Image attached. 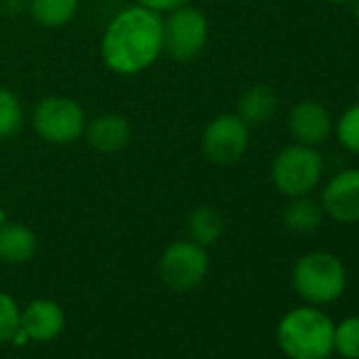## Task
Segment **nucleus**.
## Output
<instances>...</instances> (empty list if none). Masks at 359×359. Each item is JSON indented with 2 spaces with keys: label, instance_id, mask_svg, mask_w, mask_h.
Instances as JSON below:
<instances>
[{
  "label": "nucleus",
  "instance_id": "obj_1",
  "mask_svg": "<svg viewBox=\"0 0 359 359\" xmlns=\"http://www.w3.org/2000/svg\"><path fill=\"white\" fill-rule=\"evenodd\" d=\"M163 53V15L142 5L116 13L102 36L104 64L123 76L140 74Z\"/></svg>",
  "mask_w": 359,
  "mask_h": 359
},
{
  "label": "nucleus",
  "instance_id": "obj_2",
  "mask_svg": "<svg viewBox=\"0 0 359 359\" xmlns=\"http://www.w3.org/2000/svg\"><path fill=\"white\" fill-rule=\"evenodd\" d=\"M334 327L332 317L319 306H296L281 317L277 342L290 359H330L334 353Z\"/></svg>",
  "mask_w": 359,
  "mask_h": 359
},
{
  "label": "nucleus",
  "instance_id": "obj_3",
  "mask_svg": "<svg viewBox=\"0 0 359 359\" xmlns=\"http://www.w3.org/2000/svg\"><path fill=\"white\" fill-rule=\"evenodd\" d=\"M292 285L306 304H330L346 290V269L330 252H309L296 260Z\"/></svg>",
  "mask_w": 359,
  "mask_h": 359
},
{
  "label": "nucleus",
  "instance_id": "obj_4",
  "mask_svg": "<svg viewBox=\"0 0 359 359\" xmlns=\"http://www.w3.org/2000/svg\"><path fill=\"white\" fill-rule=\"evenodd\" d=\"M323 175V158L315 146L292 144L277 152L271 165V180L275 189L285 197L311 195Z\"/></svg>",
  "mask_w": 359,
  "mask_h": 359
},
{
  "label": "nucleus",
  "instance_id": "obj_5",
  "mask_svg": "<svg viewBox=\"0 0 359 359\" xmlns=\"http://www.w3.org/2000/svg\"><path fill=\"white\" fill-rule=\"evenodd\" d=\"M34 131L49 144H72L85 135L87 116L83 106L66 95L43 97L32 112Z\"/></svg>",
  "mask_w": 359,
  "mask_h": 359
},
{
  "label": "nucleus",
  "instance_id": "obj_6",
  "mask_svg": "<svg viewBox=\"0 0 359 359\" xmlns=\"http://www.w3.org/2000/svg\"><path fill=\"white\" fill-rule=\"evenodd\" d=\"M208 18L189 3L163 18V51L175 62L195 60L208 45Z\"/></svg>",
  "mask_w": 359,
  "mask_h": 359
},
{
  "label": "nucleus",
  "instance_id": "obj_7",
  "mask_svg": "<svg viewBox=\"0 0 359 359\" xmlns=\"http://www.w3.org/2000/svg\"><path fill=\"white\" fill-rule=\"evenodd\" d=\"M210 273L208 250L191 239H180L165 248L158 260L161 281L173 292H191L199 287Z\"/></svg>",
  "mask_w": 359,
  "mask_h": 359
},
{
  "label": "nucleus",
  "instance_id": "obj_8",
  "mask_svg": "<svg viewBox=\"0 0 359 359\" xmlns=\"http://www.w3.org/2000/svg\"><path fill=\"white\" fill-rule=\"evenodd\" d=\"M250 146V127L237 114H218L203 131V154L218 165L237 163Z\"/></svg>",
  "mask_w": 359,
  "mask_h": 359
},
{
  "label": "nucleus",
  "instance_id": "obj_9",
  "mask_svg": "<svg viewBox=\"0 0 359 359\" xmlns=\"http://www.w3.org/2000/svg\"><path fill=\"white\" fill-rule=\"evenodd\" d=\"M321 210L338 224L359 222V169L338 171L321 191Z\"/></svg>",
  "mask_w": 359,
  "mask_h": 359
},
{
  "label": "nucleus",
  "instance_id": "obj_10",
  "mask_svg": "<svg viewBox=\"0 0 359 359\" xmlns=\"http://www.w3.org/2000/svg\"><path fill=\"white\" fill-rule=\"evenodd\" d=\"M290 133L296 137L298 144L306 146H319L330 140L334 131V121L330 110L315 100H302L292 106L287 116Z\"/></svg>",
  "mask_w": 359,
  "mask_h": 359
},
{
  "label": "nucleus",
  "instance_id": "obj_11",
  "mask_svg": "<svg viewBox=\"0 0 359 359\" xmlns=\"http://www.w3.org/2000/svg\"><path fill=\"white\" fill-rule=\"evenodd\" d=\"M20 327L26 332L30 342H51L66 327L64 309L51 298H36L22 309Z\"/></svg>",
  "mask_w": 359,
  "mask_h": 359
},
{
  "label": "nucleus",
  "instance_id": "obj_12",
  "mask_svg": "<svg viewBox=\"0 0 359 359\" xmlns=\"http://www.w3.org/2000/svg\"><path fill=\"white\" fill-rule=\"evenodd\" d=\"M85 133L93 150H97L100 154H114L129 144L131 125L125 116L110 112V114L95 116L85 127Z\"/></svg>",
  "mask_w": 359,
  "mask_h": 359
},
{
  "label": "nucleus",
  "instance_id": "obj_13",
  "mask_svg": "<svg viewBox=\"0 0 359 359\" xmlns=\"http://www.w3.org/2000/svg\"><path fill=\"white\" fill-rule=\"evenodd\" d=\"M36 250L39 239L28 226L9 220L0 224V262L24 264L36 256Z\"/></svg>",
  "mask_w": 359,
  "mask_h": 359
},
{
  "label": "nucleus",
  "instance_id": "obj_14",
  "mask_svg": "<svg viewBox=\"0 0 359 359\" xmlns=\"http://www.w3.org/2000/svg\"><path fill=\"white\" fill-rule=\"evenodd\" d=\"M275 110H277V95L269 85L250 87L237 104V116L248 127L269 123L273 118Z\"/></svg>",
  "mask_w": 359,
  "mask_h": 359
},
{
  "label": "nucleus",
  "instance_id": "obj_15",
  "mask_svg": "<svg viewBox=\"0 0 359 359\" xmlns=\"http://www.w3.org/2000/svg\"><path fill=\"white\" fill-rule=\"evenodd\" d=\"M187 231L191 235V241L203 245L205 250L216 245L220 237L224 235V218L218 210L210 205L195 208L187 218Z\"/></svg>",
  "mask_w": 359,
  "mask_h": 359
},
{
  "label": "nucleus",
  "instance_id": "obj_16",
  "mask_svg": "<svg viewBox=\"0 0 359 359\" xmlns=\"http://www.w3.org/2000/svg\"><path fill=\"white\" fill-rule=\"evenodd\" d=\"M283 224L296 235H309L319 229L323 220V210L317 201L306 197H292L283 210Z\"/></svg>",
  "mask_w": 359,
  "mask_h": 359
},
{
  "label": "nucleus",
  "instance_id": "obj_17",
  "mask_svg": "<svg viewBox=\"0 0 359 359\" xmlns=\"http://www.w3.org/2000/svg\"><path fill=\"white\" fill-rule=\"evenodd\" d=\"M81 0H28L32 20L43 28H62L79 13Z\"/></svg>",
  "mask_w": 359,
  "mask_h": 359
},
{
  "label": "nucleus",
  "instance_id": "obj_18",
  "mask_svg": "<svg viewBox=\"0 0 359 359\" xmlns=\"http://www.w3.org/2000/svg\"><path fill=\"white\" fill-rule=\"evenodd\" d=\"M24 125V110L20 97L7 89L0 87V140L13 137Z\"/></svg>",
  "mask_w": 359,
  "mask_h": 359
},
{
  "label": "nucleus",
  "instance_id": "obj_19",
  "mask_svg": "<svg viewBox=\"0 0 359 359\" xmlns=\"http://www.w3.org/2000/svg\"><path fill=\"white\" fill-rule=\"evenodd\" d=\"M334 351L344 359H359V317H346L334 327Z\"/></svg>",
  "mask_w": 359,
  "mask_h": 359
},
{
  "label": "nucleus",
  "instance_id": "obj_20",
  "mask_svg": "<svg viewBox=\"0 0 359 359\" xmlns=\"http://www.w3.org/2000/svg\"><path fill=\"white\" fill-rule=\"evenodd\" d=\"M334 133L338 144L353 154H359V104L346 108L334 123Z\"/></svg>",
  "mask_w": 359,
  "mask_h": 359
},
{
  "label": "nucleus",
  "instance_id": "obj_21",
  "mask_svg": "<svg viewBox=\"0 0 359 359\" xmlns=\"http://www.w3.org/2000/svg\"><path fill=\"white\" fill-rule=\"evenodd\" d=\"M20 315L22 309L18 300L7 292H0V344L11 342L13 334L20 330Z\"/></svg>",
  "mask_w": 359,
  "mask_h": 359
},
{
  "label": "nucleus",
  "instance_id": "obj_22",
  "mask_svg": "<svg viewBox=\"0 0 359 359\" xmlns=\"http://www.w3.org/2000/svg\"><path fill=\"white\" fill-rule=\"evenodd\" d=\"M135 3L150 9V11H156V13H169L177 7L187 5L189 0H135Z\"/></svg>",
  "mask_w": 359,
  "mask_h": 359
},
{
  "label": "nucleus",
  "instance_id": "obj_23",
  "mask_svg": "<svg viewBox=\"0 0 359 359\" xmlns=\"http://www.w3.org/2000/svg\"><path fill=\"white\" fill-rule=\"evenodd\" d=\"M22 5H24V0H0V7L9 13H15L18 9H22Z\"/></svg>",
  "mask_w": 359,
  "mask_h": 359
},
{
  "label": "nucleus",
  "instance_id": "obj_24",
  "mask_svg": "<svg viewBox=\"0 0 359 359\" xmlns=\"http://www.w3.org/2000/svg\"><path fill=\"white\" fill-rule=\"evenodd\" d=\"M353 15H355L357 24H359V0H355V5H353Z\"/></svg>",
  "mask_w": 359,
  "mask_h": 359
},
{
  "label": "nucleus",
  "instance_id": "obj_25",
  "mask_svg": "<svg viewBox=\"0 0 359 359\" xmlns=\"http://www.w3.org/2000/svg\"><path fill=\"white\" fill-rule=\"evenodd\" d=\"M325 3H332V5H344V3H351V0H325Z\"/></svg>",
  "mask_w": 359,
  "mask_h": 359
},
{
  "label": "nucleus",
  "instance_id": "obj_26",
  "mask_svg": "<svg viewBox=\"0 0 359 359\" xmlns=\"http://www.w3.org/2000/svg\"><path fill=\"white\" fill-rule=\"evenodd\" d=\"M5 222H7V214L0 210V224H5Z\"/></svg>",
  "mask_w": 359,
  "mask_h": 359
},
{
  "label": "nucleus",
  "instance_id": "obj_27",
  "mask_svg": "<svg viewBox=\"0 0 359 359\" xmlns=\"http://www.w3.org/2000/svg\"><path fill=\"white\" fill-rule=\"evenodd\" d=\"M357 104H359V83H357Z\"/></svg>",
  "mask_w": 359,
  "mask_h": 359
}]
</instances>
